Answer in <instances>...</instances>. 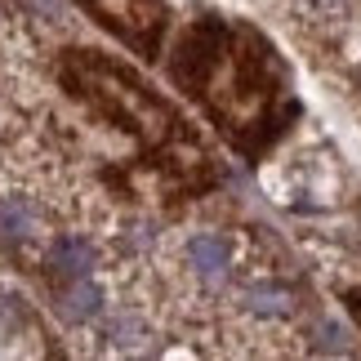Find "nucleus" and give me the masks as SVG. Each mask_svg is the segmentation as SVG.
<instances>
[{
  "label": "nucleus",
  "instance_id": "4",
  "mask_svg": "<svg viewBox=\"0 0 361 361\" xmlns=\"http://www.w3.org/2000/svg\"><path fill=\"white\" fill-rule=\"evenodd\" d=\"M27 232H32V214L18 201H5L0 205V241H23Z\"/></svg>",
  "mask_w": 361,
  "mask_h": 361
},
{
  "label": "nucleus",
  "instance_id": "3",
  "mask_svg": "<svg viewBox=\"0 0 361 361\" xmlns=\"http://www.w3.org/2000/svg\"><path fill=\"white\" fill-rule=\"evenodd\" d=\"M49 259H54V268H59L63 276H85V272H90V245H85V241H76V237L54 241Z\"/></svg>",
  "mask_w": 361,
  "mask_h": 361
},
{
  "label": "nucleus",
  "instance_id": "1",
  "mask_svg": "<svg viewBox=\"0 0 361 361\" xmlns=\"http://www.w3.org/2000/svg\"><path fill=\"white\" fill-rule=\"evenodd\" d=\"M188 263L205 276V281H224L228 268H232V250H228L224 237H214V232H201V237L188 241Z\"/></svg>",
  "mask_w": 361,
  "mask_h": 361
},
{
  "label": "nucleus",
  "instance_id": "5",
  "mask_svg": "<svg viewBox=\"0 0 361 361\" xmlns=\"http://www.w3.org/2000/svg\"><path fill=\"white\" fill-rule=\"evenodd\" d=\"M250 303H255V312H286V295H276V290H255Z\"/></svg>",
  "mask_w": 361,
  "mask_h": 361
},
{
  "label": "nucleus",
  "instance_id": "2",
  "mask_svg": "<svg viewBox=\"0 0 361 361\" xmlns=\"http://www.w3.org/2000/svg\"><path fill=\"white\" fill-rule=\"evenodd\" d=\"M99 290L85 286V276H76V286L72 290H63V299H59V308L63 317H72V322H90V317H99Z\"/></svg>",
  "mask_w": 361,
  "mask_h": 361
}]
</instances>
